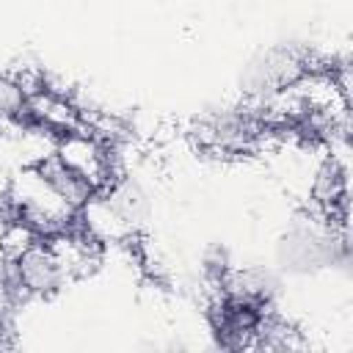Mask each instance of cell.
Returning a JSON list of instances; mask_svg holds the SVG:
<instances>
[{"label": "cell", "mask_w": 353, "mask_h": 353, "mask_svg": "<svg viewBox=\"0 0 353 353\" xmlns=\"http://www.w3.org/2000/svg\"><path fill=\"white\" fill-rule=\"evenodd\" d=\"M6 199L8 207L39 232V237H50L77 226L80 210L66 201L36 165H25L8 179Z\"/></svg>", "instance_id": "6da1fadb"}, {"label": "cell", "mask_w": 353, "mask_h": 353, "mask_svg": "<svg viewBox=\"0 0 353 353\" xmlns=\"http://www.w3.org/2000/svg\"><path fill=\"white\" fill-rule=\"evenodd\" d=\"M55 157L74 176H80L94 193H102V190H108L113 185L116 163H113L110 146L102 143L97 135H91L83 127L58 135V141H55Z\"/></svg>", "instance_id": "7a4b0ae2"}]
</instances>
